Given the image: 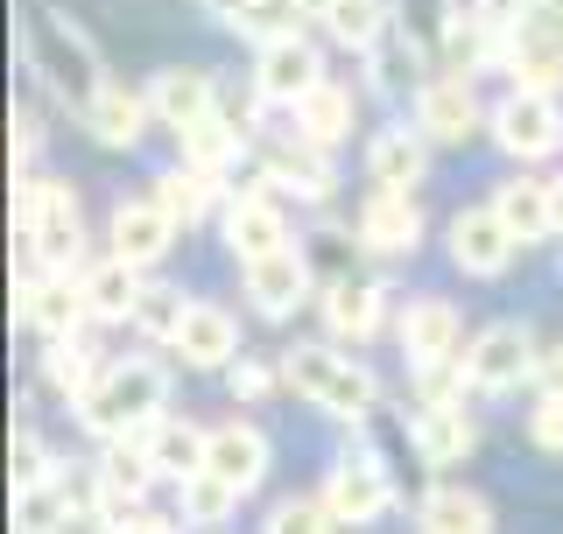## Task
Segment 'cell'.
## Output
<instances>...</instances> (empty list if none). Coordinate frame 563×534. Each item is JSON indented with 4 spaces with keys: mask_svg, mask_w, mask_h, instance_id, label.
Returning a JSON list of instances; mask_svg holds the SVG:
<instances>
[{
    "mask_svg": "<svg viewBox=\"0 0 563 534\" xmlns=\"http://www.w3.org/2000/svg\"><path fill=\"white\" fill-rule=\"evenodd\" d=\"M22 57L29 70L57 92L70 113H92V99L106 92V64H99V49H92V35H85L70 14L57 8H29V22H22Z\"/></svg>",
    "mask_w": 563,
    "mask_h": 534,
    "instance_id": "1",
    "label": "cell"
},
{
    "mask_svg": "<svg viewBox=\"0 0 563 534\" xmlns=\"http://www.w3.org/2000/svg\"><path fill=\"white\" fill-rule=\"evenodd\" d=\"M282 380H289L317 415H331V422H366V415H374V401H380L374 372L352 359V352H331V345L282 352Z\"/></svg>",
    "mask_w": 563,
    "mask_h": 534,
    "instance_id": "2",
    "label": "cell"
},
{
    "mask_svg": "<svg viewBox=\"0 0 563 534\" xmlns=\"http://www.w3.org/2000/svg\"><path fill=\"white\" fill-rule=\"evenodd\" d=\"M163 408H169V372L155 366V359H120V366H106L99 387L78 401V422H85V436L106 443V436L148 430Z\"/></svg>",
    "mask_w": 563,
    "mask_h": 534,
    "instance_id": "3",
    "label": "cell"
},
{
    "mask_svg": "<svg viewBox=\"0 0 563 534\" xmlns=\"http://www.w3.org/2000/svg\"><path fill=\"white\" fill-rule=\"evenodd\" d=\"M486 134L500 155H515V163H550V155L563 148V105L556 92H542V85H515L500 105L486 113Z\"/></svg>",
    "mask_w": 563,
    "mask_h": 534,
    "instance_id": "4",
    "label": "cell"
},
{
    "mask_svg": "<svg viewBox=\"0 0 563 534\" xmlns=\"http://www.w3.org/2000/svg\"><path fill=\"white\" fill-rule=\"evenodd\" d=\"M500 64H507L515 85H542V92H556V85H563V0H528L521 29L507 35Z\"/></svg>",
    "mask_w": 563,
    "mask_h": 534,
    "instance_id": "5",
    "label": "cell"
},
{
    "mask_svg": "<svg viewBox=\"0 0 563 534\" xmlns=\"http://www.w3.org/2000/svg\"><path fill=\"white\" fill-rule=\"evenodd\" d=\"M536 331L528 324H486L465 352V372H472V394H515L521 380H536Z\"/></svg>",
    "mask_w": 563,
    "mask_h": 534,
    "instance_id": "6",
    "label": "cell"
},
{
    "mask_svg": "<svg viewBox=\"0 0 563 534\" xmlns=\"http://www.w3.org/2000/svg\"><path fill=\"white\" fill-rule=\"evenodd\" d=\"M14 316H22L29 331H43V337H64V331H78L85 316V281H70V267H43V260H29V275L14 281Z\"/></svg>",
    "mask_w": 563,
    "mask_h": 534,
    "instance_id": "7",
    "label": "cell"
},
{
    "mask_svg": "<svg viewBox=\"0 0 563 534\" xmlns=\"http://www.w3.org/2000/svg\"><path fill=\"white\" fill-rule=\"evenodd\" d=\"M416 127L430 134L437 148H465V141L486 127V105H479V92H472L465 70H437V78H422V92H416Z\"/></svg>",
    "mask_w": 563,
    "mask_h": 534,
    "instance_id": "8",
    "label": "cell"
},
{
    "mask_svg": "<svg viewBox=\"0 0 563 534\" xmlns=\"http://www.w3.org/2000/svg\"><path fill=\"white\" fill-rule=\"evenodd\" d=\"M324 507L339 513V527H366L395 507V478H387V465L374 450H345L339 465L324 471Z\"/></svg>",
    "mask_w": 563,
    "mask_h": 534,
    "instance_id": "9",
    "label": "cell"
},
{
    "mask_svg": "<svg viewBox=\"0 0 563 534\" xmlns=\"http://www.w3.org/2000/svg\"><path fill=\"white\" fill-rule=\"evenodd\" d=\"M444 246H451V260H457V275H472V281H493V275H507V260L521 254V240L507 233V219L486 204H472V211H457V219L444 225Z\"/></svg>",
    "mask_w": 563,
    "mask_h": 534,
    "instance_id": "10",
    "label": "cell"
},
{
    "mask_svg": "<svg viewBox=\"0 0 563 534\" xmlns=\"http://www.w3.org/2000/svg\"><path fill=\"white\" fill-rule=\"evenodd\" d=\"M240 281H246V302H254L261 316H289L296 302L310 296L317 267H310L303 246H275V254H261V260H240Z\"/></svg>",
    "mask_w": 563,
    "mask_h": 534,
    "instance_id": "11",
    "label": "cell"
},
{
    "mask_svg": "<svg viewBox=\"0 0 563 534\" xmlns=\"http://www.w3.org/2000/svg\"><path fill=\"white\" fill-rule=\"evenodd\" d=\"M317 78H324V57H317V43H310L303 29L261 43V57H254V92L268 99V105H296Z\"/></svg>",
    "mask_w": 563,
    "mask_h": 534,
    "instance_id": "12",
    "label": "cell"
},
{
    "mask_svg": "<svg viewBox=\"0 0 563 534\" xmlns=\"http://www.w3.org/2000/svg\"><path fill=\"white\" fill-rule=\"evenodd\" d=\"M261 183L296 190L303 204H324L331 190H339V169H331V148H324V141L289 134V141H275V148H268V163H261Z\"/></svg>",
    "mask_w": 563,
    "mask_h": 534,
    "instance_id": "13",
    "label": "cell"
},
{
    "mask_svg": "<svg viewBox=\"0 0 563 534\" xmlns=\"http://www.w3.org/2000/svg\"><path fill=\"white\" fill-rule=\"evenodd\" d=\"M169 352H176L190 372H225V366L240 359V324H233V310H219V302H190L184 324H176V337H169Z\"/></svg>",
    "mask_w": 563,
    "mask_h": 534,
    "instance_id": "14",
    "label": "cell"
},
{
    "mask_svg": "<svg viewBox=\"0 0 563 534\" xmlns=\"http://www.w3.org/2000/svg\"><path fill=\"white\" fill-rule=\"evenodd\" d=\"M360 246L366 254H416L422 246V204H416V190H387L374 183V198L360 204Z\"/></svg>",
    "mask_w": 563,
    "mask_h": 534,
    "instance_id": "15",
    "label": "cell"
},
{
    "mask_svg": "<svg viewBox=\"0 0 563 534\" xmlns=\"http://www.w3.org/2000/svg\"><path fill=\"white\" fill-rule=\"evenodd\" d=\"M225 246H233V260H261V254H275V246H289V219H282V204H275V183L240 190V198L225 204Z\"/></svg>",
    "mask_w": 563,
    "mask_h": 534,
    "instance_id": "16",
    "label": "cell"
},
{
    "mask_svg": "<svg viewBox=\"0 0 563 534\" xmlns=\"http://www.w3.org/2000/svg\"><path fill=\"white\" fill-rule=\"evenodd\" d=\"M409 436H416V457H422V465L451 471V465H465V457H472L479 422L465 415V401H422L416 422H409Z\"/></svg>",
    "mask_w": 563,
    "mask_h": 534,
    "instance_id": "17",
    "label": "cell"
},
{
    "mask_svg": "<svg viewBox=\"0 0 563 534\" xmlns=\"http://www.w3.org/2000/svg\"><path fill=\"white\" fill-rule=\"evenodd\" d=\"M148 105L169 134H184V127H198V120L219 113V78H211V70H155Z\"/></svg>",
    "mask_w": 563,
    "mask_h": 534,
    "instance_id": "18",
    "label": "cell"
},
{
    "mask_svg": "<svg viewBox=\"0 0 563 534\" xmlns=\"http://www.w3.org/2000/svg\"><path fill=\"white\" fill-rule=\"evenodd\" d=\"M387 316V289L380 281H324V331L339 337V345H366V337L380 331Z\"/></svg>",
    "mask_w": 563,
    "mask_h": 534,
    "instance_id": "19",
    "label": "cell"
},
{
    "mask_svg": "<svg viewBox=\"0 0 563 534\" xmlns=\"http://www.w3.org/2000/svg\"><path fill=\"white\" fill-rule=\"evenodd\" d=\"M169 246H176V219L163 211V198H155V190L113 211V254H128L134 267H155Z\"/></svg>",
    "mask_w": 563,
    "mask_h": 534,
    "instance_id": "20",
    "label": "cell"
},
{
    "mask_svg": "<svg viewBox=\"0 0 563 534\" xmlns=\"http://www.w3.org/2000/svg\"><path fill=\"white\" fill-rule=\"evenodd\" d=\"M205 471L233 478L240 492H254L261 478H268V436L254 430V422H219V430L205 436Z\"/></svg>",
    "mask_w": 563,
    "mask_h": 534,
    "instance_id": "21",
    "label": "cell"
},
{
    "mask_svg": "<svg viewBox=\"0 0 563 534\" xmlns=\"http://www.w3.org/2000/svg\"><path fill=\"white\" fill-rule=\"evenodd\" d=\"M401 352H409V366L422 359H451L457 352V337H465V324H457V310L444 296H416V302H401Z\"/></svg>",
    "mask_w": 563,
    "mask_h": 534,
    "instance_id": "22",
    "label": "cell"
},
{
    "mask_svg": "<svg viewBox=\"0 0 563 534\" xmlns=\"http://www.w3.org/2000/svg\"><path fill=\"white\" fill-rule=\"evenodd\" d=\"M493 211L507 219V233L521 246H536V240L556 233V183H542V176H507V183L493 190Z\"/></svg>",
    "mask_w": 563,
    "mask_h": 534,
    "instance_id": "23",
    "label": "cell"
},
{
    "mask_svg": "<svg viewBox=\"0 0 563 534\" xmlns=\"http://www.w3.org/2000/svg\"><path fill=\"white\" fill-rule=\"evenodd\" d=\"M148 120H155L148 92H128L120 78H106V92L92 99V113H85V127H92V141H99V148H141Z\"/></svg>",
    "mask_w": 563,
    "mask_h": 534,
    "instance_id": "24",
    "label": "cell"
},
{
    "mask_svg": "<svg viewBox=\"0 0 563 534\" xmlns=\"http://www.w3.org/2000/svg\"><path fill=\"white\" fill-rule=\"evenodd\" d=\"M430 148H437V141L422 127H380L374 148H366V176L387 183V190H416L422 169H430Z\"/></svg>",
    "mask_w": 563,
    "mask_h": 534,
    "instance_id": "25",
    "label": "cell"
},
{
    "mask_svg": "<svg viewBox=\"0 0 563 534\" xmlns=\"http://www.w3.org/2000/svg\"><path fill=\"white\" fill-rule=\"evenodd\" d=\"M416 527H430V534H493V500L444 478V486H430L416 500Z\"/></svg>",
    "mask_w": 563,
    "mask_h": 534,
    "instance_id": "26",
    "label": "cell"
},
{
    "mask_svg": "<svg viewBox=\"0 0 563 534\" xmlns=\"http://www.w3.org/2000/svg\"><path fill=\"white\" fill-rule=\"evenodd\" d=\"M85 310L99 316V324H128L134 316V302H141V289H148V281H141V267L128 260V254H106L99 267H85Z\"/></svg>",
    "mask_w": 563,
    "mask_h": 534,
    "instance_id": "27",
    "label": "cell"
},
{
    "mask_svg": "<svg viewBox=\"0 0 563 534\" xmlns=\"http://www.w3.org/2000/svg\"><path fill=\"white\" fill-rule=\"evenodd\" d=\"M99 352L92 345H85V331H64V337H43V380L49 387H57V394L70 401V408H78L85 394H92V387H99Z\"/></svg>",
    "mask_w": 563,
    "mask_h": 534,
    "instance_id": "28",
    "label": "cell"
},
{
    "mask_svg": "<svg viewBox=\"0 0 563 534\" xmlns=\"http://www.w3.org/2000/svg\"><path fill=\"white\" fill-rule=\"evenodd\" d=\"M205 436L211 430H190V422H176V415H155L148 430H141V443H148V457H155V478L184 486L190 471H205Z\"/></svg>",
    "mask_w": 563,
    "mask_h": 534,
    "instance_id": "29",
    "label": "cell"
},
{
    "mask_svg": "<svg viewBox=\"0 0 563 534\" xmlns=\"http://www.w3.org/2000/svg\"><path fill=\"white\" fill-rule=\"evenodd\" d=\"M296 113V134H310V141H324V148H339V141L352 134V92L339 78H317L303 99L289 105Z\"/></svg>",
    "mask_w": 563,
    "mask_h": 534,
    "instance_id": "30",
    "label": "cell"
},
{
    "mask_svg": "<svg viewBox=\"0 0 563 534\" xmlns=\"http://www.w3.org/2000/svg\"><path fill=\"white\" fill-rule=\"evenodd\" d=\"M246 492L233 486V478H219V471H190L184 486H176V521L184 527H225L240 513Z\"/></svg>",
    "mask_w": 563,
    "mask_h": 534,
    "instance_id": "31",
    "label": "cell"
},
{
    "mask_svg": "<svg viewBox=\"0 0 563 534\" xmlns=\"http://www.w3.org/2000/svg\"><path fill=\"white\" fill-rule=\"evenodd\" d=\"M92 478L106 492H128V500H148V486H155V457H148V443L134 436H106V450H99V465Z\"/></svg>",
    "mask_w": 563,
    "mask_h": 534,
    "instance_id": "32",
    "label": "cell"
},
{
    "mask_svg": "<svg viewBox=\"0 0 563 534\" xmlns=\"http://www.w3.org/2000/svg\"><path fill=\"white\" fill-rule=\"evenodd\" d=\"M422 49L409 43L401 29H387L374 49H366V78H374V92H387V99H401V92H422Z\"/></svg>",
    "mask_w": 563,
    "mask_h": 534,
    "instance_id": "33",
    "label": "cell"
},
{
    "mask_svg": "<svg viewBox=\"0 0 563 534\" xmlns=\"http://www.w3.org/2000/svg\"><path fill=\"white\" fill-rule=\"evenodd\" d=\"M70 513H78V492H70L64 465L49 471V478H35V486H14V527L43 534V527H64Z\"/></svg>",
    "mask_w": 563,
    "mask_h": 534,
    "instance_id": "34",
    "label": "cell"
},
{
    "mask_svg": "<svg viewBox=\"0 0 563 534\" xmlns=\"http://www.w3.org/2000/svg\"><path fill=\"white\" fill-rule=\"evenodd\" d=\"M176 141H184V163L205 169V176H225V169L240 163V148H246L240 120H225V113H211V120H198V127H184Z\"/></svg>",
    "mask_w": 563,
    "mask_h": 534,
    "instance_id": "35",
    "label": "cell"
},
{
    "mask_svg": "<svg viewBox=\"0 0 563 534\" xmlns=\"http://www.w3.org/2000/svg\"><path fill=\"white\" fill-rule=\"evenodd\" d=\"M317 22L331 29V43H345V49H360V57H366V49L395 29V8H387V0H331Z\"/></svg>",
    "mask_w": 563,
    "mask_h": 534,
    "instance_id": "36",
    "label": "cell"
},
{
    "mask_svg": "<svg viewBox=\"0 0 563 534\" xmlns=\"http://www.w3.org/2000/svg\"><path fill=\"white\" fill-rule=\"evenodd\" d=\"M395 29L409 35L430 64H444V43L457 29V0H395Z\"/></svg>",
    "mask_w": 563,
    "mask_h": 534,
    "instance_id": "37",
    "label": "cell"
},
{
    "mask_svg": "<svg viewBox=\"0 0 563 534\" xmlns=\"http://www.w3.org/2000/svg\"><path fill=\"white\" fill-rule=\"evenodd\" d=\"M155 198H163V211H169L176 225H198L205 211H211V198H219V176H205V169L176 163V169L155 176Z\"/></svg>",
    "mask_w": 563,
    "mask_h": 534,
    "instance_id": "38",
    "label": "cell"
},
{
    "mask_svg": "<svg viewBox=\"0 0 563 534\" xmlns=\"http://www.w3.org/2000/svg\"><path fill=\"white\" fill-rule=\"evenodd\" d=\"M303 0H246V8H240V35H254V43H275V35H296V29H303Z\"/></svg>",
    "mask_w": 563,
    "mask_h": 534,
    "instance_id": "39",
    "label": "cell"
},
{
    "mask_svg": "<svg viewBox=\"0 0 563 534\" xmlns=\"http://www.w3.org/2000/svg\"><path fill=\"white\" fill-rule=\"evenodd\" d=\"M184 310H190V302L176 296V289H155V281H148V289H141V302H134V331L155 337V345H169L176 324H184Z\"/></svg>",
    "mask_w": 563,
    "mask_h": 534,
    "instance_id": "40",
    "label": "cell"
},
{
    "mask_svg": "<svg viewBox=\"0 0 563 534\" xmlns=\"http://www.w3.org/2000/svg\"><path fill=\"white\" fill-rule=\"evenodd\" d=\"M303 254H310V267L324 281H345L352 275V233H339V225H317V233L303 240Z\"/></svg>",
    "mask_w": 563,
    "mask_h": 534,
    "instance_id": "41",
    "label": "cell"
},
{
    "mask_svg": "<svg viewBox=\"0 0 563 534\" xmlns=\"http://www.w3.org/2000/svg\"><path fill=\"white\" fill-rule=\"evenodd\" d=\"M268 527H275V534H317V527H339V513H331L324 492H317V500H282V507L268 513Z\"/></svg>",
    "mask_w": 563,
    "mask_h": 534,
    "instance_id": "42",
    "label": "cell"
},
{
    "mask_svg": "<svg viewBox=\"0 0 563 534\" xmlns=\"http://www.w3.org/2000/svg\"><path fill=\"white\" fill-rule=\"evenodd\" d=\"M8 465H14V486H35V478H49V471H57V457L43 450V436H35V430H14Z\"/></svg>",
    "mask_w": 563,
    "mask_h": 534,
    "instance_id": "43",
    "label": "cell"
},
{
    "mask_svg": "<svg viewBox=\"0 0 563 534\" xmlns=\"http://www.w3.org/2000/svg\"><path fill=\"white\" fill-rule=\"evenodd\" d=\"M275 380H282V366H268V359H246V352H240L233 366H225V387H233V401H261Z\"/></svg>",
    "mask_w": 563,
    "mask_h": 534,
    "instance_id": "44",
    "label": "cell"
},
{
    "mask_svg": "<svg viewBox=\"0 0 563 534\" xmlns=\"http://www.w3.org/2000/svg\"><path fill=\"white\" fill-rule=\"evenodd\" d=\"M528 436H536V450H563V401L542 394V408L528 415Z\"/></svg>",
    "mask_w": 563,
    "mask_h": 534,
    "instance_id": "45",
    "label": "cell"
},
{
    "mask_svg": "<svg viewBox=\"0 0 563 534\" xmlns=\"http://www.w3.org/2000/svg\"><path fill=\"white\" fill-rule=\"evenodd\" d=\"M536 387H542V394H556V401H563V345H556L550 359L536 366Z\"/></svg>",
    "mask_w": 563,
    "mask_h": 534,
    "instance_id": "46",
    "label": "cell"
},
{
    "mask_svg": "<svg viewBox=\"0 0 563 534\" xmlns=\"http://www.w3.org/2000/svg\"><path fill=\"white\" fill-rule=\"evenodd\" d=\"M556 240H563V183H556Z\"/></svg>",
    "mask_w": 563,
    "mask_h": 534,
    "instance_id": "47",
    "label": "cell"
},
{
    "mask_svg": "<svg viewBox=\"0 0 563 534\" xmlns=\"http://www.w3.org/2000/svg\"><path fill=\"white\" fill-rule=\"evenodd\" d=\"M303 8H310V14H324V8H331V0H303Z\"/></svg>",
    "mask_w": 563,
    "mask_h": 534,
    "instance_id": "48",
    "label": "cell"
}]
</instances>
